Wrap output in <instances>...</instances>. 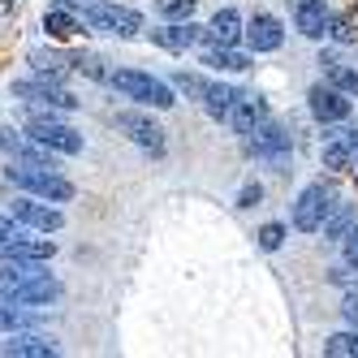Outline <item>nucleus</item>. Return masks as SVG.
<instances>
[{"label":"nucleus","instance_id":"4be33fe9","mask_svg":"<svg viewBox=\"0 0 358 358\" xmlns=\"http://www.w3.org/2000/svg\"><path fill=\"white\" fill-rule=\"evenodd\" d=\"M242 91L238 87H229V83H212L208 87V95H203V108H208V117L212 121H229V108H234V99H238Z\"/></svg>","mask_w":358,"mask_h":358},{"label":"nucleus","instance_id":"2eb2a0df","mask_svg":"<svg viewBox=\"0 0 358 358\" xmlns=\"http://www.w3.org/2000/svg\"><path fill=\"white\" fill-rule=\"evenodd\" d=\"M0 350L13 354V358H57L61 354V345L52 337H43V332H13Z\"/></svg>","mask_w":358,"mask_h":358},{"label":"nucleus","instance_id":"9b49d317","mask_svg":"<svg viewBox=\"0 0 358 358\" xmlns=\"http://www.w3.org/2000/svg\"><path fill=\"white\" fill-rule=\"evenodd\" d=\"M306 99H311V117L315 121H324V125H341L345 117H350V95L345 91H337V87H311L306 91Z\"/></svg>","mask_w":358,"mask_h":358},{"label":"nucleus","instance_id":"bb28decb","mask_svg":"<svg viewBox=\"0 0 358 358\" xmlns=\"http://www.w3.org/2000/svg\"><path fill=\"white\" fill-rule=\"evenodd\" d=\"M328 78H332V87L337 91H345V95H358V69H345L341 61L328 69Z\"/></svg>","mask_w":358,"mask_h":358},{"label":"nucleus","instance_id":"e433bc0d","mask_svg":"<svg viewBox=\"0 0 358 358\" xmlns=\"http://www.w3.org/2000/svg\"><path fill=\"white\" fill-rule=\"evenodd\" d=\"M350 143H354V151H350V169H354V173H358V130H354V134H350Z\"/></svg>","mask_w":358,"mask_h":358},{"label":"nucleus","instance_id":"1a4fd4ad","mask_svg":"<svg viewBox=\"0 0 358 358\" xmlns=\"http://www.w3.org/2000/svg\"><path fill=\"white\" fill-rule=\"evenodd\" d=\"M113 125L125 134V138H134L138 147H147L151 156H164V130L156 121H151L147 113H134V108H125V113H117L113 117Z\"/></svg>","mask_w":358,"mask_h":358},{"label":"nucleus","instance_id":"39448f33","mask_svg":"<svg viewBox=\"0 0 358 358\" xmlns=\"http://www.w3.org/2000/svg\"><path fill=\"white\" fill-rule=\"evenodd\" d=\"M13 95L17 99H27L31 108H48V113H73L78 108V99H73L57 78H27V83H13Z\"/></svg>","mask_w":358,"mask_h":358},{"label":"nucleus","instance_id":"423d86ee","mask_svg":"<svg viewBox=\"0 0 358 358\" xmlns=\"http://www.w3.org/2000/svg\"><path fill=\"white\" fill-rule=\"evenodd\" d=\"M246 151H250V156H259V160H268V164H285L289 151H294V138H289L285 125L259 121V125L246 134Z\"/></svg>","mask_w":358,"mask_h":358},{"label":"nucleus","instance_id":"6ab92c4d","mask_svg":"<svg viewBox=\"0 0 358 358\" xmlns=\"http://www.w3.org/2000/svg\"><path fill=\"white\" fill-rule=\"evenodd\" d=\"M203 65L216 69V73H246L255 65V57L238 52V48H220V43H208L203 48Z\"/></svg>","mask_w":358,"mask_h":358},{"label":"nucleus","instance_id":"c9c22d12","mask_svg":"<svg viewBox=\"0 0 358 358\" xmlns=\"http://www.w3.org/2000/svg\"><path fill=\"white\" fill-rule=\"evenodd\" d=\"M345 320L358 328V294H345Z\"/></svg>","mask_w":358,"mask_h":358},{"label":"nucleus","instance_id":"dca6fc26","mask_svg":"<svg viewBox=\"0 0 358 358\" xmlns=\"http://www.w3.org/2000/svg\"><path fill=\"white\" fill-rule=\"evenodd\" d=\"M83 27H87V22H83V13H78V5H73V0H57V5L43 13V31L57 35V39L78 35Z\"/></svg>","mask_w":358,"mask_h":358},{"label":"nucleus","instance_id":"f8f14e48","mask_svg":"<svg viewBox=\"0 0 358 358\" xmlns=\"http://www.w3.org/2000/svg\"><path fill=\"white\" fill-rule=\"evenodd\" d=\"M242 35L250 43V52H276V48L285 43V27H280V17H272V13H250Z\"/></svg>","mask_w":358,"mask_h":358},{"label":"nucleus","instance_id":"6e6552de","mask_svg":"<svg viewBox=\"0 0 358 358\" xmlns=\"http://www.w3.org/2000/svg\"><path fill=\"white\" fill-rule=\"evenodd\" d=\"M9 216H13L17 224H31V229H39V234H61V229H65V216H61V208H57V203L35 199V194L17 199Z\"/></svg>","mask_w":358,"mask_h":358},{"label":"nucleus","instance_id":"f257e3e1","mask_svg":"<svg viewBox=\"0 0 358 358\" xmlns=\"http://www.w3.org/2000/svg\"><path fill=\"white\" fill-rule=\"evenodd\" d=\"M5 182L27 190L35 199H48V203H69L73 199V182L69 177H61V169H39V164H9L5 169Z\"/></svg>","mask_w":358,"mask_h":358},{"label":"nucleus","instance_id":"393cba45","mask_svg":"<svg viewBox=\"0 0 358 358\" xmlns=\"http://www.w3.org/2000/svg\"><path fill=\"white\" fill-rule=\"evenodd\" d=\"M324 354L332 358H358V332H332L324 341Z\"/></svg>","mask_w":358,"mask_h":358},{"label":"nucleus","instance_id":"ddd939ff","mask_svg":"<svg viewBox=\"0 0 358 358\" xmlns=\"http://www.w3.org/2000/svg\"><path fill=\"white\" fill-rule=\"evenodd\" d=\"M259 121H268V99H264L259 91H242V95L234 99V108H229V121H224V125H234L238 134H250Z\"/></svg>","mask_w":358,"mask_h":358},{"label":"nucleus","instance_id":"72a5a7b5","mask_svg":"<svg viewBox=\"0 0 358 358\" xmlns=\"http://www.w3.org/2000/svg\"><path fill=\"white\" fill-rule=\"evenodd\" d=\"M13 238H17V220L13 216H0V250H5Z\"/></svg>","mask_w":358,"mask_h":358},{"label":"nucleus","instance_id":"7ed1b4c3","mask_svg":"<svg viewBox=\"0 0 358 358\" xmlns=\"http://www.w3.org/2000/svg\"><path fill=\"white\" fill-rule=\"evenodd\" d=\"M83 22L91 31L99 35H117V39H134L143 35V13L130 9V5H113V0H87V5H78Z\"/></svg>","mask_w":358,"mask_h":358},{"label":"nucleus","instance_id":"b1692460","mask_svg":"<svg viewBox=\"0 0 358 358\" xmlns=\"http://www.w3.org/2000/svg\"><path fill=\"white\" fill-rule=\"evenodd\" d=\"M173 87L182 91V95H190V99H199V104H203V95H208L212 78H199V73H186V69H177V73H173Z\"/></svg>","mask_w":358,"mask_h":358},{"label":"nucleus","instance_id":"aec40b11","mask_svg":"<svg viewBox=\"0 0 358 358\" xmlns=\"http://www.w3.org/2000/svg\"><path fill=\"white\" fill-rule=\"evenodd\" d=\"M5 255H9V259H35V264H48V259H52V255H57V242L52 238H13L9 246H5Z\"/></svg>","mask_w":358,"mask_h":358},{"label":"nucleus","instance_id":"2f4dec72","mask_svg":"<svg viewBox=\"0 0 358 358\" xmlns=\"http://www.w3.org/2000/svg\"><path fill=\"white\" fill-rule=\"evenodd\" d=\"M341 246H345V264H350V268H358V224L341 238Z\"/></svg>","mask_w":358,"mask_h":358},{"label":"nucleus","instance_id":"4468645a","mask_svg":"<svg viewBox=\"0 0 358 358\" xmlns=\"http://www.w3.org/2000/svg\"><path fill=\"white\" fill-rule=\"evenodd\" d=\"M199 39H203V27H194L190 17H182V22H164L160 31H151V43L164 48V52H186V48H194Z\"/></svg>","mask_w":358,"mask_h":358},{"label":"nucleus","instance_id":"5701e85b","mask_svg":"<svg viewBox=\"0 0 358 358\" xmlns=\"http://www.w3.org/2000/svg\"><path fill=\"white\" fill-rule=\"evenodd\" d=\"M354 216H358V212H354V203H332L328 216H324V224H320V229H324V238H328V242H341L350 229H354Z\"/></svg>","mask_w":358,"mask_h":358},{"label":"nucleus","instance_id":"4c0bfd02","mask_svg":"<svg viewBox=\"0 0 358 358\" xmlns=\"http://www.w3.org/2000/svg\"><path fill=\"white\" fill-rule=\"evenodd\" d=\"M5 5H13V0H5Z\"/></svg>","mask_w":358,"mask_h":358},{"label":"nucleus","instance_id":"c85d7f7f","mask_svg":"<svg viewBox=\"0 0 358 358\" xmlns=\"http://www.w3.org/2000/svg\"><path fill=\"white\" fill-rule=\"evenodd\" d=\"M156 13L169 17V22H182L194 13V0H156Z\"/></svg>","mask_w":358,"mask_h":358},{"label":"nucleus","instance_id":"0eeeda50","mask_svg":"<svg viewBox=\"0 0 358 358\" xmlns=\"http://www.w3.org/2000/svg\"><path fill=\"white\" fill-rule=\"evenodd\" d=\"M57 298H61V280L48 272L22 280V285H0V302H17V306H48Z\"/></svg>","mask_w":358,"mask_h":358},{"label":"nucleus","instance_id":"a211bd4d","mask_svg":"<svg viewBox=\"0 0 358 358\" xmlns=\"http://www.w3.org/2000/svg\"><path fill=\"white\" fill-rule=\"evenodd\" d=\"M203 39L208 43H220V48H234L242 39V13L238 9H220L208 27H203Z\"/></svg>","mask_w":358,"mask_h":358},{"label":"nucleus","instance_id":"f03ea898","mask_svg":"<svg viewBox=\"0 0 358 358\" xmlns=\"http://www.w3.org/2000/svg\"><path fill=\"white\" fill-rule=\"evenodd\" d=\"M108 87L125 99H134L138 108H173L177 99H173V87L160 83V78H151V73L143 69H108Z\"/></svg>","mask_w":358,"mask_h":358},{"label":"nucleus","instance_id":"9d476101","mask_svg":"<svg viewBox=\"0 0 358 358\" xmlns=\"http://www.w3.org/2000/svg\"><path fill=\"white\" fill-rule=\"evenodd\" d=\"M328 208H332V194L324 190V182H311L298 194V203H294V229L315 234V229L324 224V216H328Z\"/></svg>","mask_w":358,"mask_h":358},{"label":"nucleus","instance_id":"7c9ffc66","mask_svg":"<svg viewBox=\"0 0 358 358\" xmlns=\"http://www.w3.org/2000/svg\"><path fill=\"white\" fill-rule=\"evenodd\" d=\"M280 242H285V224L272 220V224L259 229V246H264V250H280Z\"/></svg>","mask_w":358,"mask_h":358},{"label":"nucleus","instance_id":"412c9836","mask_svg":"<svg viewBox=\"0 0 358 358\" xmlns=\"http://www.w3.org/2000/svg\"><path fill=\"white\" fill-rule=\"evenodd\" d=\"M350 134H354V130H328V134H324V147H320L324 169H350V151H354Z\"/></svg>","mask_w":358,"mask_h":358},{"label":"nucleus","instance_id":"cd10ccee","mask_svg":"<svg viewBox=\"0 0 358 358\" xmlns=\"http://www.w3.org/2000/svg\"><path fill=\"white\" fill-rule=\"evenodd\" d=\"M35 315L27 311H17V302H13V311H9V302H0V332H9V328H31Z\"/></svg>","mask_w":358,"mask_h":358},{"label":"nucleus","instance_id":"f704fd0d","mask_svg":"<svg viewBox=\"0 0 358 358\" xmlns=\"http://www.w3.org/2000/svg\"><path fill=\"white\" fill-rule=\"evenodd\" d=\"M259 199H264V186H246V190L238 194V208H255Z\"/></svg>","mask_w":358,"mask_h":358},{"label":"nucleus","instance_id":"c756f323","mask_svg":"<svg viewBox=\"0 0 358 358\" xmlns=\"http://www.w3.org/2000/svg\"><path fill=\"white\" fill-rule=\"evenodd\" d=\"M69 65L78 69V73H87V78H95V83H108V69H104V61H99V57H73Z\"/></svg>","mask_w":358,"mask_h":358},{"label":"nucleus","instance_id":"20e7f679","mask_svg":"<svg viewBox=\"0 0 358 358\" xmlns=\"http://www.w3.org/2000/svg\"><path fill=\"white\" fill-rule=\"evenodd\" d=\"M27 134L31 138H39L43 147H52L57 151V156H78V151L87 147L83 143V134L78 130H73V125H65V121H57L52 113H31V121H27Z\"/></svg>","mask_w":358,"mask_h":358},{"label":"nucleus","instance_id":"473e14b6","mask_svg":"<svg viewBox=\"0 0 358 358\" xmlns=\"http://www.w3.org/2000/svg\"><path fill=\"white\" fill-rule=\"evenodd\" d=\"M328 35H332V39H337V43H354V31L345 27V22H341V17H328Z\"/></svg>","mask_w":358,"mask_h":358},{"label":"nucleus","instance_id":"a878e982","mask_svg":"<svg viewBox=\"0 0 358 358\" xmlns=\"http://www.w3.org/2000/svg\"><path fill=\"white\" fill-rule=\"evenodd\" d=\"M31 65H35V73H43V78H65V61L61 57H52V52H31Z\"/></svg>","mask_w":358,"mask_h":358},{"label":"nucleus","instance_id":"f3484780","mask_svg":"<svg viewBox=\"0 0 358 358\" xmlns=\"http://www.w3.org/2000/svg\"><path fill=\"white\" fill-rule=\"evenodd\" d=\"M294 27L306 39H324L328 35V9H324V0H294Z\"/></svg>","mask_w":358,"mask_h":358}]
</instances>
